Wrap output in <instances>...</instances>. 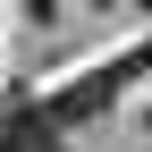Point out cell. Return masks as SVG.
<instances>
[{"mask_svg":"<svg viewBox=\"0 0 152 152\" xmlns=\"http://www.w3.org/2000/svg\"><path fill=\"white\" fill-rule=\"evenodd\" d=\"M51 127H59V118H51L42 102H9V110H0V152H59Z\"/></svg>","mask_w":152,"mask_h":152,"instance_id":"obj_1","label":"cell"},{"mask_svg":"<svg viewBox=\"0 0 152 152\" xmlns=\"http://www.w3.org/2000/svg\"><path fill=\"white\" fill-rule=\"evenodd\" d=\"M135 9H152V0H135Z\"/></svg>","mask_w":152,"mask_h":152,"instance_id":"obj_2","label":"cell"}]
</instances>
